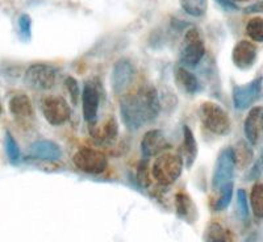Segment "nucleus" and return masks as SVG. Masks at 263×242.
Instances as JSON below:
<instances>
[{
    "mask_svg": "<svg viewBox=\"0 0 263 242\" xmlns=\"http://www.w3.org/2000/svg\"><path fill=\"white\" fill-rule=\"evenodd\" d=\"M120 109L126 128L130 131L142 128L159 114L161 104L157 90L152 86L141 87L136 94H129L121 99Z\"/></svg>",
    "mask_w": 263,
    "mask_h": 242,
    "instance_id": "f257e3e1",
    "label": "nucleus"
},
{
    "mask_svg": "<svg viewBox=\"0 0 263 242\" xmlns=\"http://www.w3.org/2000/svg\"><path fill=\"white\" fill-rule=\"evenodd\" d=\"M183 158L174 153H163L153 164V175L162 185L173 184L180 177Z\"/></svg>",
    "mask_w": 263,
    "mask_h": 242,
    "instance_id": "f03ea898",
    "label": "nucleus"
},
{
    "mask_svg": "<svg viewBox=\"0 0 263 242\" xmlns=\"http://www.w3.org/2000/svg\"><path fill=\"white\" fill-rule=\"evenodd\" d=\"M57 82V69L46 63L30 65L24 74V83L36 91L51 90Z\"/></svg>",
    "mask_w": 263,
    "mask_h": 242,
    "instance_id": "7ed1b4c3",
    "label": "nucleus"
},
{
    "mask_svg": "<svg viewBox=\"0 0 263 242\" xmlns=\"http://www.w3.org/2000/svg\"><path fill=\"white\" fill-rule=\"evenodd\" d=\"M204 126L215 135H227L230 131V119L225 109L213 102H206L200 107Z\"/></svg>",
    "mask_w": 263,
    "mask_h": 242,
    "instance_id": "20e7f679",
    "label": "nucleus"
},
{
    "mask_svg": "<svg viewBox=\"0 0 263 242\" xmlns=\"http://www.w3.org/2000/svg\"><path fill=\"white\" fill-rule=\"evenodd\" d=\"M204 53H205V48H204V41L200 32L196 28H191L187 30L184 39H183L182 49H180V61L184 66L195 67L203 60Z\"/></svg>",
    "mask_w": 263,
    "mask_h": 242,
    "instance_id": "39448f33",
    "label": "nucleus"
},
{
    "mask_svg": "<svg viewBox=\"0 0 263 242\" xmlns=\"http://www.w3.org/2000/svg\"><path fill=\"white\" fill-rule=\"evenodd\" d=\"M72 162L79 170L91 175L104 173L108 164L107 158L103 153L90 147H82L81 150H78L72 157Z\"/></svg>",
    "mask_w": 263,
    "mask_h": 242,
    "instance_id": "423d86ee",
    "label": "nucleus"
},
{
    "mask_svg": "<svg viewBox=\"0 0 263 242\" xmlns=\"http://www.w3.org/2000/svg\"><path fill=\"white\" fill-rule=\"evenodd\" d=\"M41 111L50 125H62L70 119L69 104L61 96H48L41 102Z\"/></svg>",
    "mask_w": 263,
    "mask_h": 242,
    "instance_id": "0eeeda50",
    "label": "nucleus"
},
{
    "mask_svg": "<svg viewBox=\"0 0 263 242\" xmlns=\"http://www.w3.org/2000/svg\"><path fill=\"white\" fill-rule=\"evenodd\" d=\"M234 167H236V159H234L233 147H227L220 153L216 161L215 171H213L212 185L215 190H220L227 183L232 182Z\"/></svg>",
    "mask_w": 263,
    "mask_h": 242,
    "instance_id": "6e6552de",
    "label": "nucleus"
},
{
    "mask_svg": "<svg viewBox=\"0 0 263 242\" xmlns=\"http://www.w3.org/2000/svg\"><path fill=\"white\" fill-rule=\"evenodd\" d=\"M262 84L263 79L255 78L251 82L246 84H241V86H236L233 88V103L234 107L239 111L248 109L254 102H257V99L259 98L262 94Z\"/></svg>",
    "mask_w": 263,
    "mask_h": 242,
    "instance_id": "1a4fd4ad",
    "label": "nucleus"
},
{
    "mask_svg": "<svg viewBox=\"0 0 263 242\" xmlns=\"http://www.w3.org/2000/svg\"><path fill=\"white\" fill-rule=\"evenodd\" d=\"M246 140L251 146H258L263 142V107H254L249 111L243 123Z\"/></svg>",
    "mask_w": 263,
    "mask_h": 242,
    "instance_id": "9d476101",
    "label": "nucleus"
},
{
    "mask_svg": "<svg viewBox=\"0 0 263 242\" xmlns=\"http://www.w3.org/2000/svg\"><path fill=\"white\" fill-rule=\"evenodd\" d=\"M135 78V67L129 60H120L115 63L112 70L111 84L112 90L116 94L123 92Z\"/></svg>",
    "mask_w": 263,
    "mask_h": 242,
    "instance_id": "9b49d317",
    "label": "nucleus"
},
{
    "mask_svg": "<svg viewBox=\"0 0 263 242\" xmlns=\"http://www.w3.org/2000/svg\"><path fill=\"white\" fill-rule=\"evenodd\" d=\"M82 102H83V115L84 119L91 126L96 123L98 117L99 103H100V96L99 90L93 83H86L82 92Z\"/></svg>",
    "mask_w": 263,
    "mask_h": 242,
    "instance_id": "f8f14e48",
    "label": "nucleus"
},
{
    "mask_svg": "<svg viewBox=\"0 0 263 242\" xmlns=\"http://www.w3.org/2000/svg\"><path fill=\"white\" fill-rule=\"evenodd\" d=\"M168 142L164 137V135L158 129L150 131L145 133L142 142H141V150L144 153L145 157H154L157 154L164 153L168 149Z\"/></svg>",
    "mask_w": 263,
    "mask_h": 242,
    "instance_id": "ddd939ff",
    "label": "nucleus"
},
{
    "mask_svg": "<svg viewBox=\"0 0 263 242\" xmlns=\"http://www.w3.org/2000/svg\"><path fill=\"white\" fill-rule=\"evenodd\" d=\"M232 60H233V63L238 69H250L257 61V48L251 42L246 41V40L239 41L234 46L233 53H232Z\"/></svg>",
    "mask_w": 263,
    "mask_h": 242,
    "instance_id": "4468645a",
    "label": "nucleus"
},
{
    "mask_svg": "<svg viewBox=\"0 0 263 242\" xmlns=\"http://www.w3.org/2000/svg\"><path fill=\"white\" fill-rule=\"evenodd\" d=\"M29 154L33 158L40 161H60L62 157V149L60 145L49 140L36 141L34 144L30 145Z\"/></svg>",
    "mask_w": 263,
    "mask_h": 242,
    "instance_id": "2eb2a0df",
    "label": "nucleus"
},
{
    "mask_svg": "<svg viewBox=\"0 0 263 242\" xmlns=\"http://www.w3.org/2000/svg\"><path fill=\"white\" fill-rule=\"evenodd\" d=\"M9 112L13 115L17 120H29L32 119L34 111L30 99L24 94H18L11 98L9 100Z\"/></svg>",
    "mask_w": 263,
    "mask_h": 242,
    "instance_id": "dca6fc26",
    "label": "nucleus"
},
{
    "mask_svg": "<svg viewBox=\"0 0 263 242\" xmlns=\"http://www.w3.org/2000/svg\"><path fill=\"white\" fill-rule=\"evenodd\" d=\"M182 153L183 157H184V161L189 163V166H191L197 156V144L194 133H192V131L187 125L183 126Z\"/></svg>",
    "mask_w": 263,
    "mask_h": 242,
    "instance_id": "f3484780",
    "label": "nucleus"
},
{
    "mask_svg": "<svg viewBox=\"0 0 263 242\" xmlns=\"http://www.w3.org/2000/svg\"><path fill=\"white\" fill-rule=\"evenodd\" d=\"M175 79H177V83L179 84L180 88H183L187 94H195L200 87L196 77L184 67H178L175 70Z\"/></svg>",
    "mask_w": 263,
    "mask_h": 242,
    "instance_id": "a211bd4d",
    "label": "nucleus"
},
{
    "mask_svg": "<svg viewBox=\"0 0 263 242\" xmlns=\"http://www.w3.org/2000/svg\"><path fill=\"white\" fill-rule=\"evenodd\" d=\"M91 135L96 138V140L102 141V142H112L117 136V124L116 120L111 117L107 120L102 126L93 129L91 128Z\"/></svg>",
    "mask_w": 263,
    "mask_h": 242,
    "instance_id": "6ab92c4d",
    "label": "nucleus"
},
{
    "mask_svg": "<svg viewBox=\"0 0 263 242\" xmlns=\"http://www.w3.org/2000/svg\"><path fill=\"white\" fill-rule=\"evenodd\" d=\"M233 153L236 166H238L239 169L248 167L253 161V150H251L250 145L245 141H239L238 144L233 147Z\"/></svg>",
    "mask_w": 263,
    "mask_h": 242,
    "instance_id": "aec40b11",
    "label": "nucleus"
},
{
    "mask_svg": "<svg viewBox=\"0 0 263 242\" xmlns=\"http://www.w3.org/2000/svg\"><path fill=\"white\" fill-rule=\"evenodd\" d=\"M185 13L194 17H201L208 9V0H179Z\"/></svg>",
    "mask_w": 263,
    "mask_h": 242,
    "instance_id": "412c9836",
    "label": "nucleus"
},
{
    "mask_svg": "<svg viewBox=\"0 0 263 242\" xmlns=\"http://www.w3.org/2000/svg\"><path fill=\"white\" fill-rule=\"evenodd\" d=\"M250 206L257 218H263V183H255L251 189Z\"/></svg>",
    "mask_w": 263,
    "mask_h": 242,
    "instance_id": "4be33fe9",
    "label": "nucleus"
},
{
    "mask_svg": "<svg viewBox=\"0 0 263 242\" xmlns=\"http://www.w3.org/2000/svg\"><path fill=\"white\" fill-rule=\"evenodd\" d=\"M4 149H6L7 157H8L11 163L17 164L18 162H20L21 159L20 147H18L15 137H13L9 132H6V136H4Z\"/></svg>",
    "mask_w": 263,
    "mask_h": 242,
    "instance_id": "5701e85b",
    "label": "nucleus"
},
{
    "mask_svg": "<svg viewBox=\"0 0 263 242\" xmlns=\"http://www.w3.org/2000/svg\"><path fill=\"white\" fill-rule=\"evenodd\" d=\"M205 242H232V234L218 224H212L206 232Z\"/></svg>",
    "mask_w": 263,
    "mask_h": 242,
    "instance_id": "b1692460",
    "label": "nucleus"
},
{
    "mask_svg": "<svg viewBox=\"0 0 263 242\" xmlns=\"http://www.w3.org/2000/svg\"><path fill=\"white\" fill-rule=\"evenodd\" d=\"M246 33L251 40L257 42H263V18L253 17L246 25Z\"/></svg>",
    "mask_w": 263,
    "mask_h": 242,
    "instance_id": "393cba45",
    "label": "nucleus"
},
{
    "mask_svg": "<svg viewBox=\"0 0 263 242\" xmlns=\"http://www.w3.org/2000/svg\"><path fill=\"white\" fill-rule=\"evenodd\" d=\"M18 36L23 41H30L32 39V18L27 13H21L17 20Z\"/></svg>",
    "mask_w": 263,
    "mask_h": 242,
    "instance_id": "a878e982",
    "label": "nucleus"
},
{
    "mask_svg": "<svg viewBox=\"0 0 263 242\" xmlns=\"http://www.w3.org/2000/svg\"><path fill=\"white\" fill-rule=\"evenodd\" d=\"M221 194H220V197L216 201L215 210L216 211H222L225 208H228V206L232 201V196H233V183L229 182L220 189Z\"/></svg>",
    "mask_w": 263,
    "mask_h": 242,
    "instance_id": "bb28decb",
    "label": "nucleus"
},
{
    "mask_svg": "<svg viewBox=\"0 0 263 242\" xmlns=\"http://www.w3.org/2000/svg\"><path fill=\"white\" fill-rule=\"evenodd\" d=\"M192 201L185 194H178L177 196V210L180 217H185L192 210Z\"/></svg>",
    "mask_w": 263,
    "mask_h": 242,
    "instance_id": "cd10ccee",
    "label": "nucleus"
},
{
    "mask_svg": "<svg viewBox=\"0 0 263 242\" xmlns=\"http://www.w3.org/2000/svg\"><path fill=\"white\" fill-rule=\"evenodd\" d=\"M237 210H238L239 217L242 220H246L249 216V204H248V196H246L245 190H238L237 191Z\"/></svg>",
    "mask_w": 263,
    "mask_h": 242,
    "instance_id": "c85d7f7f",
    "label": "nucleus"
},
{
    "mask_svg": "<svg viewBox=\"0 0 263 242\" xmlns=\"http://www.w3.org/2000/svg\"><path fill=\"white\" fill-rule=\"evenodd\" d=\"M66 87H67V90H69L70 98H71L72 103L78 102L79 94H81V91H79L78 82L75 81L74 78H71V77H70V78L66 79Z\"/></svg>",
    "mask_w": 263,
    "mask_h": 242,
    "instance_id": "c756f323",
    "label": "nucleus"
},
{
    "mask_svg": "<svg viewBox=\"0 0 263 242\" xmlns=\"http://www.w3.org/2000/svg\"><path fill=\"white\" fill-rule=\"evenodd\" d=\"M216 2L222 9H227V11H237L238 9V7L234 3V0H216Z\"/></svg>",
    "mask_w": 263,
    "mask_h": 242,
    "instance_id": "7c9ffc66",
    "label": "nucleus"
},
{
    "mask_svg": "<svg viewBox=\"0 0 263 242\" xmlns=\"http://www.w3.org/2000/svg\"><path fill=\"white\" fill-rule=\"evenodd\" d=\"M245 12L253 13V12H263V2H259V3H255L253 6H250L249 8L245 9Z\"/></svg>",
    "mask_w": 263,
    "mask_h": 242,
    "instance_id": "2f4dec72",
    "label": "nucleus"
},
{
    "mask_svg": "<svg viewBox=\"0 0 263 242\" xmlns=\"http://www.w3.org/2000/svg\"><path fill=\"white\" fill-rule=\"evenodd\" d=\"M258 164H259V167L263 169V149L260 152V157H259V161H258Z\"/></svg>",
    "mask_w": 263,
    "mask_h": 242,
    "instance_id": "473e14b6",
    "label": "nucleus"
},
{
    "mask_svg": "<svg viewBox=\"0 0 263 242\" xmlns=\"http://www.w3.org/2000/svg\"><path fill=\"white\" fill-rule=\"evenodd\" d=\"M3 114V105H2V102H0V115Z\"/></svg>",
    "mask_w": 263,
    "mask_h": 242,
    "instance_id": "72a5a7b5",
    "label": "nucleus"
},
{
    "mask_svg": "<svg viewBox=\"0 0 263 242\" xmlns=\"http://www.w3.org/2000/svg\"><path fill=\"white\" fill-rule=\"evenodd\" d=\"M237 2H249V0H237Z\"/></svg>",
    "mask_w": 263,
    "mask_h": 242,
    "instance_id": "f704fd0d",
    "label": "nucleus"
}]
</instances>
